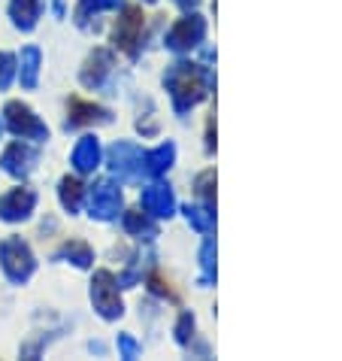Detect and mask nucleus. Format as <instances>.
Wrapping results in <instances>:
<instances>
[{
  "label": "nucleus",
  "mask_w": 342,
  "mask_h": 361,
  "mask_svg": "<svg viewBox=\"0 0 342 361\" xmlns=\"http://www.w3.org/2000/svg\"><path fill=\"white\" fill-rule=\"evenodd\" d=\"M170 88H173V100H176V109L185 113L188 106H194L200 97L206 94V82H209V73L197 64H176L167 76Z\"/></svg>",
  "instance_id": "obj_1"
},
{
  "label": "nucleus",
  "mask_w": 342,
  "mask_h": 361,
  "mask_svg": "<svg viewBox=\"0 0 342 361\" xmlns=\"http://www.w3.org/2000/svg\"><path fill=\"white\" fill-rule=\"evenodd\" d=\"M0 264H4V274L13 283H25L34 274V255L27 249V243H22L18 237H9L0 243Z\"/></svg>",
  "instance_id": "obj_2"
},
{
  "label": "nucleus",
  "mask_w": 342,
  "mask_h": 361,
  "mask_svg": "<svg viewBox=\"0 0 342 361\" xmlns=\"http://www.w3.org/2000/svg\"><path fill=\"white\" fill-rule=\"evenodd\" d=\"M91 298H94V307L100 310V316H106V319L122 316V298H118V279H115L113 274H109V270H100V274L94 276Z\"/></svg>",
  "instance_id": "obj_3"
},
{
  "label": "nucleus",
  "mask_w": 342,
  "mask_h": 361,
  "mask_svg": "<svg viewBox=\"0 0 342 361\" xmlns=\"http://www.w3.org/2000/svg\"><path fill=\"white\" fill-rule=\"evenodd\" d=\"M6 125H9V131L18 134L22 140H46L49 137L46 125L39 122L25 104H18V100L6 104Z\"/></svg>",
  "instance_id": "obj_4"
},
{
  "label": "nucleus",
  "mask_w": 342,
  "mask_h": 361,
  "mask_svg": "<svg viewBox=\"0 0 342 361\" xmlns=\"http://www.w3.org/2000/svg\"><path fill=\"white\" fill-rule=\"evenodd\" d=\"M143 9H137V6H127L125 9V16L118 18V25H115V46L118 49H125V52H137V43H139V37H143Z\"/></svg>",
  "instance_id": "obj_5"
},
{
  "label": "nucleus",
  "mask_w": 342,
  "mask_h": 361,
  "mask_svg": "<svg viewBox=\"0 0 342 361\" xmlns=\"http://www.w3.org/2000/svg\"><path fill=\"white\" fill-rule=\"evenodd\" d=\"M203 34H206V25H203V18L200 16L179 18V22L170 27V34H167V46L170 49H191V46H197L200 39H203Z\"/></svg>",
  "instance_id": "obj_6"
},
{
  "label": "nucleus",
  "mask_w": 342,
  "mask_h": 361,
  "mask_svg": "<svg viewBox=\"0 0 342 361\" xmlns=\"http://www.w3.org/2000/svg\"><path fill=\"white\" fill-rule=\"evenodd\" d=\"M37 204V195L31 188H13L4 200H0V219H6V222H18V219H27L31 216V209Z\"/></svg>",
  "instance_id": "obj_7"
},
{
  "label": "nucleus",
  "mask_w": 342,
  "mask_h": 361,
  "mask_svg": "<svg viewBox=\"0 0 342 361\" xmlns=\"http://www.w3.org/2000/svg\"><path fill=\"white\" fill-rule=\"evenodd\" d=\"M122 207V192L109 183H100L91 192V216L97 219H113Z\"/></svg>",
  "instance_id": "obj_8"
},
{
  "label": "nucleus",
  "mask_w": 342,
  "mask_h": 361,
  "mask_svg": "<svg viewBox=\"0 0 342 361\" xmlns=\"http://www.w3.org/2000/svg\"><path fill=\"white\" fill-rule=\"evenodd\" d=\"M34 161H37V149L27 146L25 140H18V143H13L4 152V170H6V173H15V176L27 173Z\"/></svg>",
  "instance_id": "obj_9"
},
{
  "label": "nucleus",
  "mask_w": 342,
  "mask_h": 361,
  "mask_svg": "<svg viewBox=\"0 0 342 361\" xmlns=\"http://www.w3.org/2000/svg\"><path fill=\"white\" fill-rule=\"evenodd\" d=\"M109 158H113V170L122 176H134L137 170L143 167V155H139V149L130 146V143H115Z\"/></svg>",
  "instance_id": "obj_10"
},
{
  "label": "nucleus",
  "mask_w": 342,
  "mask_h": 361,
  "mask_svg": "<svg viewBox=\"0 0 342 361\" xmlns=\"http://www.w3.org/2000/svg\"><path fill=\"white\" fill-rule=\"evenodd\" d=\"M143 207H146V213H152V216H170L176 207V200H173V192H170L167 185H152L143 192Z\"/></svg>",
  "instance_id": "obj_11"
},
{
  "label": "nucleus",
  "mask_w": 342,
  "mask_h": 361,
  "mask_svg": "<svg viewBox=\"0 0 342 361\" xmlns=\"http://www.w3.org/2000/svg\"><path fill=\"white\" fill-rule=\"evenodd\" d=\"M100 161V143L97 137H82L73 149V167L82 170V173H91V170L97 167Z\"/></svg>",
  "instance_id": "obj_12"
},
{
  "label": "nucleus",
  "mask_w": 342,
  "mask_h": 361,
  "mask_svg": "<svg viewBox=\"0 0 342 361\" xmlns=\"http://www.w3.org/2000/svg\"><path fill=\"white\" fill-rule=\"evenodd\" d=\"M109 64H113V58H109V52H103V49H97V52L88 58V64L82 70V82L85 85H100L103 82V76L109 73Z\"/></svg>",
  "instance_id": "obj_13"
},
{
  "label": "nucleus",
  "mask_w": 342,
  "mask_h": 361,
  "mask_svg": "<svg viewBox=\"0 0 342 361\" xmlns=\"http://www.w3.org/2000/svg\"><path fill=\"white\" fill-rule=\"evenodd\" d=\"M9 13H13V18H15L18 27L31 31L34 22H37V16H39V0H13Z\"/></svg>",
  "instance_id": "obj_14"
},
{
  "label": "nucleus",
  "mask_w": 342,
  "mask_h": 361,
  "mask_svg": "<svg viewBox=\"0 0 342 361\" xmlns=\"http://www.w3.org/2000/svg\"><path fill=\"white\" fill-rule=\"evenodd\" d=\"M173 155H176V146L173 143H164V146H158L155 152H148L143 161H146V170L148 173H164V170L173 164Z\"/></svg>",
  "instance_id": "obj_15"
},
{
  "label": "nucleus",
  "mask_w": 342,
  "mask_h": 361,
  "mask_svg": "<svg viewBox=\"0 0 342 361\" xmlns=\"http://www.w3.org/2000/svg\"><path fill=\"white\" fill-rule=\"evenodd\" d=\"M70 122L79 125V122H94V118H106V109H100L94 104H85V100H70Z\"/></svg>",
  "instance_id": "obj_16"
},
{
  "label": "nucleus",
  "mask_w": 342,
  "mask_h": 361,
  "mask_svg": "<svg viewBox=\"0 0 342 361\" xmlns=\"http://www.w3.org/2000/svg\"><path fill=\"white\" fill-rule=\"evenodd\" d=\"M37 73H39V49L27 46L22 52V85L34 88L37 85Z\"/></svg>",
  "instance_id": "obj_17"
},
{
  "label": "nucleus",
  "mask_w": 342,
  "mask_h": 361,
  "mask_svg": "<svg viewBox=\"0 0 342 361\" xmlns=\"http://www.w3.org/2000/svg\"><path fill=\"white\" fill-rule=\"evenodd\" d=\"M61 255H67L70 262L79 264V267H88V264H91V249H88L85 243H79V240H70V243H64Z\"/></svg>",
  "instance_id": "obj_18"
},
{
  "label": "nucleus",
  "mask_w": 342,
  "mask_h": 361,
  "mask_svg": "<svg viewBox=\"0 0 342 361\" xmlns=\"http://www.w3.org/2000/svg\"><path fill=\"white\" fill-rule=\"evenodd\" d=\"M61 204L73 213V209H79V204H82V185L76 183V179H64L61 183Z\"/></svg>",
  "instance_id": "obj_19"
},
{
  "label": "nucleus",
  "mask_w": 342,
  "mask_h": 361,
  "mask_svg": "<svg viewBox=\"0 0 342 361\" xmlns=\"http://www.w3.org/2000/svg\"><path fill=\"white\" fill-rule=\"evenodd\" d=\"M125 225H127V231H134V234H155L152 222H148V219H146L143 213H127Z\"/></svg>",
  "instance_id": "obj_20"
},
{
  "label": "nucleus",
  "mask_w": 342,
  "mask_h": 361,
  "mask_svg": "<svg viewBox=\"0 0 342 361\" xmlns=\"http://www.w3.org/2000/svg\"><path fill=\"white\" fill-rule=\"evenodd\" d=\"M188 222L194 225L197 231H209V228H213V213H209V209L188 207Z\"/></svg>",
  "instance_id": "obj_21"
},
{
  "label": "nucleus",
  "mask_w": 342,
  "mask_h": 361,
  "mask_svg": "<svg viewBox=\"0 0 342 361\" xmlns=\"http://www.w3.org/2000/svg\"><path fill=\"white\" fill-rule=\"evenodd\" d=\"M13 73H15V58L0 52V88H6L9 82H13Z\"/></svg>",
  "instance_id": "obj_22"
},
{
  "label": "nucleus",
  "mask_w": 342,
  "mask_h": 361,
  "mask_svg": "<svg viewBox=\"0 0 342 361\" xmlns=\"http://www.w3.org/2000/svg\"><path fill=\"white\" fill-rule=\"evenodd\" d=\"M213 255H215V243L213 240H209V243L203 246V270H206V279H213L215 276V262H213Z\"/></svg>",
  "instance_id": "obj_23"
},
{
  "label": "nucleus",
  "mask_w": 342,
  "mask_h": 361,
  "mask_svg": "<svg viewBox=\"0 0 342 361\" xmlns=\"http://www.w3.org/2000/svg\"><path fill=\"white\" fill-rule=\"evenodd\" d=\"M188 331H194V319L185 313L182 319H179V328H176V334H179V340H182V343H188V337H191Z\"/></svg>",
  "instance_id": "obj_24"
},
{
  "label": "nucleus",
  "mask_w": 342,
  "mask_h": 361,
  "mask_svg": "<svg viewBox=\"0 0 342 361\" xmlns=\"http://www.w3.org/2000/svg\"><path fill=\"white\" fill-rule=\"evenodd\" d=\"M118 346H122L125 358H137V353H139V349H137V343H134V340H130L127 334H125V337H118Z\"/></svg>",
  "instance_id": "obj_25"
},
{
  "label": "nucleus",
  "mask_w": 342,
  "mask_h": 361,
  "mask_svg": "<svg viewBox=\"0 0 342 361\" xmlns=\"http://www.w3.org/2000/svg\"><path fill=\"white\" fill-rule=\"evenodd\" d=\"M179 6H197V0H176Z\"/></svg>",
  "instance_id": "obj_26"
}]
</instances>
